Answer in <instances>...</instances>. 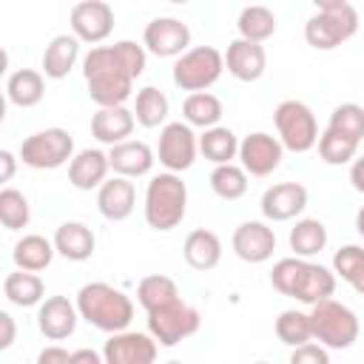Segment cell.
<instances>
[{
	"label": "cell",
	"mask_w": 364,
	"mask_h": 364,
	"mask_svg": "<svg viewBox=\"0 0 364 364\" xmlns=\"http://www.w3.org/2000/svg\"><path fill=\"white\" fill-rule=\"evenodd\" d=\"M148 51L134 40H119L114 46H97L82 57V77L88 97L100 108L125 105L134 94V80L145 71Z\"/></svg>",
	"instance_id": "1"
},
{
	"label": "cell",
	"mask_w": 364,
	"mask_h": 364,
	"mask_svg": "<svg viewBox=\"0 0 364 364\" xmlns=\"http://www.w3.org/2000/svg\"><path fill=\"white\" fill-rule=\"evenodd\" d=\"M270 284L282 293L290 296L307 307H316L318 301L333 299L336 293V273L324 264H316L310 259L287 256L279 259L270 270Z\"/></svg>",
	"instance_id": "2"
},
{
	"label": "cell",
	"mask_w": 364,
	"mask_h": 364,
	"mask_svg": "<svg viewBox=\"0 0 364 364\" xmlns=\"http://www.w3.org/2000/svg\"><path fill=\"white\" fill-rule=\"evenodd\" d=\"M77 313L102 333H122L134 318V301L108 282H88L77 293Z\"/></svg>",
	"instance_id": "3"
},
{
	"label": "cell",
	"mask_w": 364,
	"mask_h": 364,
	"mask_svg": "<svg viewBox=\"0 0 364 364\" xmlns=\"http://www.w3.org/2000/svg\"><path fill=\"white\" fill-rule=\"evenodd\" d=\"M145 222L154 230H173L182 225L185 210H188V185L182 182L179 173H156L151 176L148 188H145Z\"/></svg>",
	"instance_id": "4"
},
{
	"label": "cell",
	"mask_w": 364,
	"mask_h": 364,
	"mask_svg": "<svg viewBox=\"0 0 364 364\" xmlns=\"http://www.w3.org/2000/svg\"><path fill=\"white\" fill-rule=\"evenodd\" d=\"M358 31V11L347 0H318L304 23V40L316 51H333Z\"/></svg>",
	"instance_id": "5"
},
{
	"label": "cell",
	"mask_w": 364,
	"mask_h": 364,
	"mask_svg": "<svg viewBox=\"0 0 364 364\" xmlns=\"http://www.w3.org/2000/svg\"><path fill=\"white\" fill-rule=\"evenodd\" d=\"M310 324H313V338L327 350L353 347L358 338V330H361L358 316L336 299H327V301H318L316 307H310Z\"/></svg>",
	"instance_id": "6"
},
{
	"label": "cell",
	"mask_w": 364,
	"mask_h": 364,
	"mask_svg": "<svg viewBox=\"0 0 364 364\" xmlns=\"http://www.w3.org/2000/svg\"><path fill=\"white\" fill-rule=\"evenodd\" d=\"M273 122H276V134H279V142L284 145V151L307 154V151H313L318 145L321 134H318L316 114L301 100L279 102L276 111H273Z\"/></svg>",
	"instance_id": "7"
},
{
	"label": "cell",
	"mask_w": 364,
	"mask_h": 364,
	"mask_svg": "<svg viewBox=\"0 0 364 364\" xmlns=\"http://www.w3.org/2000/svg\"><path fill=\"white\" fill-rule=\"evenodd\" d=\"M225 71V54L216 51L213 46H196V48H188L176 63H173V85L179 91H188V94H199V91H208Z\"/></svg>",
	"instance_id": "8"
},
{
	"label": "cell",
	"mask_w": 364,
	"mask_h": 364,
	"mask_svg": "<svg viewBox=\"0 0 364 364\" xmlns=\"http://www.w3.org/2000/svg\"><path fill=\"white\" fill-rule=\"evenodd\" d=\"M23 165L34 171H54L74 159V136L65 128H43L23 139L20 145Z\"/></svg>",
	"instance_id": "9"
},
{
	"label": "cell",
	"mask_w": 364,
	"mask_h": 364,
	"mask_svg": "<svg viewBox=\"0 0 364 364\" xmlns=\"http://www.w3.org/2000/svg\"><path fill=\"white\" fill-rule=\"evenodd\" d=\"M202 324V316L196 307H191L188 301L176 299L168 307H159L154 313H148V333L156 338V344L162 347H176L179 341L191 338Z\"/></svg>",
	"instance_id": "10"
},
{
	"label": "cell",
	"mask_w": 364,
	"mask_h": 364,
	"mask_svg": "<svg viewBox=\"0 0 364 364\" xmlns=\"http://www.w3.org/2000/svg\"><path fill=\"white\" fill-rule=\"evenodd\" d=\"M199 154V139L193 134V128L188 122H168L159 131V145H156V156L159 165H165V171L171 173H182L193 165Z\"/></svg>",
	"instance_id": "11"
},
{
	"label": "cell",
	"mask_w": 364,
	"mask_h": 364,
	"mask_svg": "<svg viewBox=\"0 0 364 364\" xmlns=\"http://www.w3.org/2000/svg\"><path fill=\"white\" fill-rule=\"evenodd\" d=\"M142 46L154 57H182L191 46V28L188 23L176 17H154L142 31Z\"/></svg>",
	"instance_id": "12"
},
{
	"label": "cell",
	"mask_w": 364,
	"mask_h": 364,
	"mask_svg": "<svg viewBox=\"0 0 364 364\" xmlns=\"http://www.w3.org/2000/svg\"><path fill=\"white\" fill-rule=\"evenodd\" d=\"M282 156L284 145L267 131H253L239 142V165L250 176H270L282 165Z\"/></svg>",
	"instance_id": "13"
},
{
	"label": "cell",
	"mask_w": 364,
	"mask_h": 364,
	"mask_svg": "<svg viewBox=\"0 0 364 364\" xmlns=\"http://www.w3.org/2000/svg\"><path fill=\"white\" fill-rule=\"evenodd\" d=\"M71 34L80 43H102L114 31V9L105 0H82L71 9Z\"/></svg>",
	"instance_id": "14"
},
{
	"label": "cell",
	"mask_w": 364,
	"mask_h": 364,
	"mask_svg": "<svg viewBox=\"0 0 364 364\" xmlns=\"http://www.w3.org/2000/svg\"><path fill=\"white\" fill-rule=\"evenodd\" d=\"M105 364H154L156 361V338L151 333L122 330L108 336L102 347Z\"/></svg>",
	"instance_id": "15"
},
{
	"label": "cell",
	"mask_w": 364,
	"mask_h": 364,
	"mask_svg": "<svg viewBox=\"0 0 364 364\" xmlns=\"http://www.w3.org/2000/svg\"><path fill=\"white\" fill-rule=\"evenodd\" d=\"M230 247H233V253H236L242 262H247V264H262V262H267V259L273 256V250H276V233H273V228H270L267 222L247 219V222H242V225L233 230Z\"/></svg>",
	"instance_id": "16"
},
{
	"label": "cell",
	"mask_w": 364,
	"mask_h": 364,
	"mask_svg": "<svg viewBox=\"0 0 364 364\" xmlns=\"http://www.w3.org/2000/svg\"><path fill=\"white\" fill-rule=\"evenodd\" d=\"M259 208L267 222H290L307 208V188L301 182H276L262 193Z\"/></svg>",
	"instance_id": "17"
},
{
	"label": "cell",
	"mask_w": 364,
	"mask_h": 364,
	"mask_svg": "<svg viewBox=\"0 0 364 364\" xmlns=\"http://www.w3.org/2000/svg\"><path fill=\"white\" fill-rule=\"evenodd\" d=\"M80 313L77 304L68 301L65 296H48L40 307H37V327L48 341H63L77 330Z\"/></svg>",
	"instance_id": "18"
},
{
	"label": "cell",
	"mask_w": 364,
	"mask_h": 364,
	"mask_svg": "<svg viewBox=\"0 0 364 364\" xmlns=\"http://www.w3.org/2000/svg\"><path fill=\"white\" fill-rule=\"evenodd\" d=\"M225 68L230 77L242 80V82H256L264 68H267V54L262 43H250V40H230L228 51H225Z\"/></svg>",
	"instance_id": "19"
},
{
	"label": "cell",
	"mask_w": 364,
	"mask_h": 364,
	"mask_svg": "<svg viewBox=\"0 0 364 364\" xmlns=\"http://www.w3.org/2000/svg\"><path fill=\"white\" fill-rule=\"evenodd\" d=\"M136 205V188L131 179L125 176H111L102 182V188L97 191V210L108 219V222H122L134 213Z\"/></svg>",
	"instance_id": "20"
},
{
	"label": "cell",
	"mask_w": 364,
	"mask_h": 364,
	"mask_svg": "<svg viewBox=\"0 0 364 364\" xmlns=\"http://www.w3.org/2000/svg\"><path fill=\"white\" fill-rule=\"evenodd\" d=\"M136 117L131 108L117 105V108H97V114L91 117V136L102 145H119L128 142V136L134 134Z\"/></svg>",
	"instance_id": "21"
},
{
	"label": "cell",
	"mask_w": 364,
	"mask_h": 364,
	"mask_svg": "<svg viewBox=\"0 0 364 364\" xmlns=\"http://www.w3.org/2000/svg\"><path fill=\"white\" fill-rule=\"evenodd\" d=\"M111 162L108 154H102L100 148H85L80 154H74V159L68 162V182L77 191H100L102 182L108 179Z\"/></svg>",
	"instance_id": "22"
},
{
	"label": "cell",
	"mask_w": 364,
	"mask_h": 364,
	"mask_svg": "<svg viewBox=\"0 0 364 364\" xmlns=\"http://www.w3.org/2000/svg\"><path fill=\"white\" fill-rule=\"evenodd\" d=\"M108 162H111V171L117 176H125V179H136V176H148L156 156L154 151L139 142V139H128V142H119L108 151Z\"/></svg>",
	"instance_id": "23"
},
{
	"label": "cell",
	"mask_w": 364,
	"mask_h": 364,
	"mask_svg": "<svg viewBox=\"0 0 364 364\" xmlns=\"http://www.w3.org/2000/svg\"><path fill=\"white\" fill-rule=\"evenodd\" d=\"M54 250L68 262H85L94 256L97 236L85 222H63L54 230Z\"/></svg>",
	"instance_id": "24"
},
{
	"label": "cell",
	"mask_w": 364,
	"mask_h": 364,
	"mask_svg": "<svg viewBox=\"0 0 364 364\" xmlns=\"http://www.w3.org/2000/svg\"><path fill=\"white\" fill-rule=\"evenodd\" d=\"M77 60H80V40L74 34H57L48 40L43 51V77L63 80L71 74Z\"/></svg>",
	"instance_id": "25"
},
{
	"label": "cell",
	"mask_w": 364,
	"mask_h": 364,
	"mask_svg": "<svg viewBox=\"0 0 364 364\" xmlns=\"http://www.w3.org/2000/svg\"><path fill=\"white\" fill-rule=\"evenodd\" d=\"M182 256L185 262L193 267V270H213L219 262H222V242L213 230H205V228H196L185 236V245H182Z\"/></svg>",
	"instance_id": "26"
},
{
	"label": "cell",
	"mask_w": 364,
	"mask_h": 364,
	"mask_svg": "<svg viewBox=\"0 0 364 364\" xmlns=\"http://www.w3.org/2000/svg\"><path fill=\"white\" fill-rule=\"evenodd\" d=\"M54 242L40 236V233H28L23 239H17L14 250H11V262L17 270H26V273H40L51 264L54 259Z\"/></svg>",
	"instance_id": "27"
},
{
	"label": "cell",
	"mask_w": 364,
	"mask_h": 364,
	"mask_svg": "<svg viewBox=\"0 0 364 364\" xmlns=\"http://www.w3.org/2000/svg\"><path fill=\"white\" fill-rule=\"evenodd\" d=\"M6 97L17 108H34L46 97V77L34 68H20L6 80Z\"/></svg>",
	"instance_id": "28"
},
{
	"label": "cell",
	"mask_w": 364,
	"mask_h": 364,
	"mask_svg": "<svg viewBox=\"0 0 364 364\" xmlns=\"http://www.w3.org/2000/svg\"><path fill=\"white\" fill-rule=\"evenodd\" d=\"M222 100L210 91H199V94H188L185 102H182V119L191 125V128H216L219 119H222Z\"/></svg>",
	"instance_id": "29"
},
{
	"label": "cell",
	"mask_w": 364,
	"mask_h": 364,
	"mask_svg": "<svg viewBox=\"0 0 364 364\" xmlns=\"http://www.w3.org/2000/svg\"><path fill=\"white\" fill-rule=\"evenodd\" d=\"M3 296L17 307H34L46 301V284L37 273L14 270L3 279Z\"/></svg>",
	"instance_id": "30"
},
{
	"label": "cell",
	"mask_w": 364,
	"mask_h": 364,
	"mask_svg": "<svg viewBox=\"0 0 364 364\" xmlns=\"http://www.w3.org/2000/svg\"><path fill=\"white\" fill-rule=\"evenodd\" d=\"M179 299V287L171 276H162V273H151L145 279H139L136 284V301L145 313H154L159 307H168Z\"/></svg>",
	"instance_id": "31"
},
{
	"label": "cell",
	"mask_w": 364,
	"mask_h": 364,
	"mask_svg": "<svg viewBox=\"0 0 364 364\" xmlns=\"http://www.w3.org/2000/svg\"><path fill=\"white\" fill-rule=\"evenodd\" d=\"M199 154L213 162V165H230L236 156H239V139L230 128L225 125H216V128H208L202 131L199 136Z\"/></svg>",
	"instance_id": "32"
},
{
	"label": "cell",
	"mask_w": 364,
	"mask_h": 364,
	"mask_svg": "<svg viewBox=\"0 0 364 364\" xmlns=\"http://www.w3.org/2000/svg\"><path fill=\"white\" fill-rule=\"evenodd\" d=\"M287 242L299 259H310L327 247V228L321 219H296Z\"/></svg>",
	"instance_id": "33"
},
{
	"label": "cell",
	"mask_w": 364,
	"mask_h": 364,
	"mask_svg": "<svg viewBox=\"0 0 364 364\" xmlns=\"http://www.w3.org/2000/svg\"><path fill=\"white\" fill-rule=\"evenodd\" d=\"M168 111H171V102L165 97V91H159L156 85H145L136 91V102H134V117L142 128H159V125H168Z\"/></svg>",
	"instance_id": "34"
},
{
	"label": "cell",
	"mask_w": 364,
	"mask_h": 364,
	"mask_svg": "<svg viewBox=\"0 0 364 364\" xmlns=\"http://www.w3.org/2000/svg\"><path fill=\"white\" fill-rule=\"evenodd\" d=\"M239 37L250 43H264L276 34V14L267 6H245L236 20Z\"/></svg>",
	"instance_id": "35"
},
{
	"label": "cell",
	"mask_w": 364,
	"mask_h": 364,
	"mask_svg": "<svg viewBox=\"0 0 364 364\" xmlns=\"http://www.w3.org/2000/svg\"><path fill=\"white\" fill-rule=\"evenodd\" d=\"M210 191L225 199V202H236L247 193V173L242 165L230 162V165H216L210 171Z\"/></svg>",
	"instance_id": "36"
},
{
	"label": "cell",
	"mask_w": 364,
	"mask_h": 364,
	"mask_svg": "<svg viewBox=\"0 0 364 364\" xmlns=\"http://www.w3.org/2000/svg\"><path fill=\"white\" fill-rule=\"evenodd\" d=\"M276 336L287 347H301V344L313 341L310 313H301V310H284V313H279V318H276Z\"/></svg>",
	"instance_id": "37"
},
{
	"label": "cell",
	"mask_w": 364,
	"mask_h": 364,
	"mask_svg": "<svg viewBox=\"0 0 364 364\" xmlns=\"http://www.w3.org/2000/svg\"><path fill=\"white\" fill-rule=\"evenodd\" d=\"M31 219V205L23 191L3 188L0 191V222L6 230H23Z\"/></svg>",
	"instance_id": "38"
},
{
	"label": "cell",
	"mask_w": 364,
	"mask_h": 364,
	"mask_svg": "<svg viewBox=\"0 0 364 364\" xmlns=\"http://www.w3.org/2000/svg\"><path fill=\"white\" fill-rule=\"evenodd\" d=\"M355 154H358V142L341 136V134L333 131V128H324V131H321V136H318V156H321L327 165H347V162L353 165Z\"/></svg>",
	"instance_id": "39"
},
{
	"label": "cell",
	"mask_w": 364,
	"mask_h": 364,
	"mask_svg": "<svg viewBox=\"0 0 364 364\" xmlns=\"http://www.w3.org/2000/svg\"><path fill=\"white\" fill-rule=\"evenodd\" d=\"M327 128L338 131L341 136H347L353 142H361L364 139V108L358 102H341V105H336L333 114H330Z\"/></svg>",
	"instance_id": "40"
},
{
	"label": "cell",
	"mask_w": 364,
	"mask_h": 364,
	"mask_svg": "<svg viewBox=\"0 0 364 364\" xmlns=\"http://www.w3.org/2000/svg\"><path fill=\"white\" fill-rule=\"evenodd\" d=\"M333 273L336 279L353 284L364 273V245H344L333 256Z\"/></svg>",
	"instance_id": "41"
},
{
	"label": "cell",
	"mask_w": 364,
	"mask_h": 364,
	"mask_svg": "<svg viewBox=\"0 0 364 364\" xmlns=\"http://www.w3.org/2000/svg\"><path fill=\"white\" fill-rule=\"evenodd\" d=\"M290 364H330V353H327V347H321L316 341H307L301 347H293Z\"/></svg>",
	"instance_id": "42"
},
{
	"label": "cell",
	"mask_w": 364,
	"mask_h": 364,
	"mask_svg": "<svg viewBox=\"0 0 364 364\" xmlns=\"http://www.w3.org/2000/svg\"><path fill=\"white\" fill-rule=\"evenodd\" d=\"M37 364H71V353L65 347H60V344H51L46 350H40Z\"/></svg>",
	"instance_id": "43"
},
{
	"label": "cell",
	"mask_w": 364,
	"mask_h": 364,
	"mask_svg": "<svg viewBox=\"0 0 364 364\" xmlns=\"http://www.w3.org/2000/svg\"><path fill=\"white\" fill-rule=\"evenodd\" d=\"M14 336H17V327H14L11 313L0 310V350H9L14 344Z\"/></svg>",
	"instance_id": "44"
},
{
	"label": "cell",
	"mask_w": 364,
	"mask_h": 364,
	"mask_svg": "<svg viewBox=\"0 0 364 364\" xmlns=\"http://www.w3.org/2000/svg\"><path fill=\"white\" fill-rule=\"evenodd\" d=\"M71 364H105V358H102V353H97L91 347H80L71 353Z\"/></svg>",
	"instance_id": "45"
},
{
	"label": "cell",
	"mask_w": 364,
	"mask_h": 364,
	"mask_svg": "<svg viewBox=\"0 0 364 364\" xmlns=\"http://www.w3.org/2000/svg\"><path fill=\"white\" fill-rule=\"evenodd\" d=\"M14 168H17V159H14V154L11 151H0V182H11V176H14Z\"/></svg>",
	"instance_id": "46"
},
{
	"label": "cell",
	"mask_w": 364,
	"mask_h": 364,
	"mask_svg": "<svg viewBox=\"0 0 364 364\" xmlns=\"http://www.w3.org/2000/svg\"><path fill=\"white\" fill-rule=\"evenodd\" d=\"M350 182L358 193H364V156H355L350 165Z\"/></svg>",
	"instance_id": "47"
},
{
	"label": "cell",
	"mask_w": 364,
	"mask_h": 364,
	"mask_svg": "<svg viewBox=\"0 0 364 364\" xmlns=\"http://www.w3.org/2000/svg\"><path fill=\"white\" fill-rule=\"evenodd\" d=\"M355 230L361 233V239H364V205L358 208V213H355Z\"/></svg>",
	"instance_id": "48"
},
{
	"label": "cell",
	"mask_w": 364,
	"mask_h": 364,
	"mask_svg": "<svg viewBox=\"0 0 364 364\" xmlns=\"http://www.w3.org/2000/svg\"><path fill=\"white\" fill-rule=\"evenodd\" d=\"M350 287H353V290H355L358 296H364V273H361V276H358V279H355V282H353Z\"/></svg>",
	"instance_id": "49"
},
{
	"label": "cell",
	"mask_w": 364,
	"mask_h": 364,
	"mask_svg": "<svg viewBox=\"0 0 364 364\" xmlns=\"http://www.w3.org/2000/svg\"><path fill=\"white\" fill-rule=\"evenodd\" d=\"M165 364H182V361H176V358H171V361H165Z\"/></svg>",
	"instance_id": "50"
},
{
	"label": "cell",
	"mask_w": 364,
	"mask_h": 364,
	"mask_svg": "<svg viewBox=\"0 0 364 364\" xmlns=\"http://www.w3.org/2000/svg\"><path fill=\"white\" fill-rule=\"evenodd\" d=\"M256 364H267V361H256Z\"/></svg>",
	"instance_id": "51"
}]
</instances>
